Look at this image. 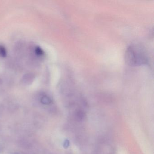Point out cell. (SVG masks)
<instances>
[{
  "instance_id": "cell-1",
  "label": "cell",
  "mask_w": 154,
  "mask_h": 154,
  "mask_svg": "<svg viewBox=\"0 0 154 154\" xmlns=\"http://www.w3.org/2000/svg\"><path fill=\"white\" fill-rule=\"evenodd\" d=\"M127 63L131 66H136L146 64L148 62L147 54L143 48L136 44L128 47L125 54Z\"/></svg>"
},
{
  "instance_id": "cell-2",
  "label": "cell",
  "mask_w": 154,
  "mask_h": 154,
  "mask_svg": "<svg viewBox=\"0 0 154 154\" xmlns=\"http://www.w3.org/2000/svg\"><path fill=\"white\" fill-rule=\"evenodd\" d=\"M41 102L45 105H49L52 103L51 99L46 95L42 96L41 98Z\"/></svg>"
},
{
  "instance_id": "cell-3",
  "label": "cell",
  "mask_w": 154,
  "mask_h": 154,
  "mask_svg": "<svg viewBox=\"0 0 154 154\" xmlns=\"http://www.w3.org/2000/svg\"><path fill=\"white\" fill-rule=\"evenodd\" d=\"M7 51L5 48L2 45H0V56L5 57L7 56Z\"/></svg>"
},
{
  "instance_id": "cell-4",
  "label": "cell",
  "mask_w": 154,
  "mask_h": 154,
  "mask_svg": "<svg viewBox=\"0 0 154 154\" xmlns=\"http://www.w3.org/2000/svg\"><path fill=\"white\" fill-rule=\"evenodd\" d=\"M35 52L36 54L37 55L40 56L44 55V51H43V49L39 47H37L36 48Z\"/></svg>"
},
{
  "instance_id": "cell-5",
  "label": "cell",
  "mask_w": 154,
  "mask_h": 154,
  "mask_svg": "<svg viewBox=\"0 0 154 154\" xmlns=\"http://www.w3.org/2000/svg\"><path fill=\"white\" fill-rule=\"evenodd\" d=\"M69 142H67V140H66V141L64 143V147L66 146V147H68V146H69Z\"/></svg>"
}]
</instances>
